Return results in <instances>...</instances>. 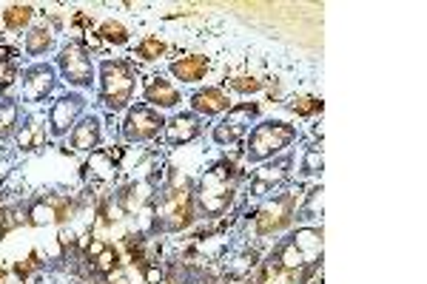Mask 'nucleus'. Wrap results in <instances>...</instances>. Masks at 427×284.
Returning <instances> with one entry per match:
<instances>
[{
    "instance_id": "nucleus-15",
    "label": "nucleus",
    "mask_w": 427,
    "mask_h": 284,
    "mask_svg": "<svg viewBox=\"0 0 427 284\" xmlns=\"http://www.w3.org/2000/svg\"><path fill=\"white\" fill-rule=\"evenodd\" d=\"M291 244L305 256V261H322V225H299L291 233Z\"/></svg>"
},
{
    "instance_id": "nucleus-24",
    "label": "nucleus",
    "mask_w": 427,
    "mask_h": 284,
    "mask_svg": "<svg viewBox=\"0 0 427 284\" xmlns=\"http://www.w3.org/2000/svg\"><path fill=\"white\" fill-rule=\"evenodd\" d=\"M243 140H245V131L237 128V125H228L226 120L211 128V142L217 148H223V151L231 148V145H243Z\"/></svg>"
},
{
    "instance_id": "nucleus-32",
    "label": "nucleus",
    "mask_w": 427,
    "mask_h": 284,
    "mask_svg": "<svg viewBox=\"0 0 427 284\" xmlns=\"http://www.w3.org/2000/svg\"><path fill=\"white\" fill-rule=\"evenodd\" d=\"M77 43H80V46H83V49H86L89 55H92V52H100V49H103V40H100L97 29H86V32L80 35V40H77Z\"/></svg>"
},
{
    "instance_id": "nucleus-31",
    "label": "nucleus",
    "mask_w": 427,
    "mask_h": 284,
    "mask_svg": "<svg viewBox=\"0 0 427 284\" xmlns=\"http://www.w3.org/2000/svg\"><path fill=\"white\" fill-rule=\"evenodd\" d=\"M57 244L69 253V250H74L77 247V230L72 227V225H63L60 230H57Z\"/></svg>"
},
{
    "instance_id": "nucleus-29",
    "label": "nucleus",
    "mask_w": 427,
    "mask_h": 284,
    "mask_svg": "<svg viewBox=\"0 0 427 284\" xmlns=\"http://www.w3.org/2000/svg\"><path fill=\"white\" fill-rule=\"evenodd\" d=\"M117 267H123V261H120V250L111 247V244L92 261V273H97V276H103V278H106L111 270H117Z\"/></svg>"
},
{
    "instance_id": "nucleus-7",
    "label": "nucleus",
    "mask_w": 427,
    "mask_h": 284,
    "mask_svg": "<svg viewBox=\"0 0 427 284\" xmlns=\"http://www.w3.org/2000/svg\"><path fill=\"white\" fill-rule=\"evenodd\" d=\"M143 103L168 117V114L179 111L182 89L174 80H165L162 74H151V77H145V86H143Z\"/></svg>"
},
{
    "instance_id": "nucleus-12",
    "label": "nucleus",
    "mask_w": 427,
    "mask_h": 284,
    "mask_svg": "<svg viewBox=\"0 0 427 284\" xmlns=\"http://www.w3.org/2000/svg\"><path fill=\"white\" fill-rule=\"evenodd\" d=\"M57 49H60V46H57V32H55V26H52L46 18L35 21V23L23 32V55L32 57L35 63H38L40 57L57 52Z\"/></svg>"
},
{
    "instance_id": "nucleus-27",
    "label": "nucleus",
    "mask_w": 427,
    "mask_h": 284,
    "mask_svg": "<svg viewBox=\"0 0 427 284\" xmlns=\"http://www.w3.org/2000/svg\"><path fill=\"white\" fill-rule=\"evenodd\" d=\"M29 225L32 227H49V225H57V210L49 199H38L29 205Z\"/></svg>"
},
{
    "instance_id": "nucleus-5",
    "label": "nucleus",
    "mask_w": 427,
    "mask_h": 284,
    "mask_svg": "<svg viewBox=\"0 0 427 284\" xmlns=\"http://www.w3.org/2000/svg\"><path fill=\"white\" fill-rule=\"evenodd\" d=\"M162 128H165V114L154 111L145 103H137L123 114V123L117 125V137L123 145H145L160 140Z\"/></svg>"
},
{
    "instance_id": "nucleus-10",
    "label": "nucleus",
    "mask_w": 427,
    "mask_h": 284,
    "mask_svg": "<svg viewBox=\"0 0 427 284\" xmlns=\"http://www.w3.org/2000/svg\"><path fill=\"white\" fill-rule=\"evenodd\" d=\"M103 137H106V123H103V114H83L80 123L72 128V134L66 137L72 154H92L103 145Z\"/></svg>"
},
{
    "instance_id": "nucleus-23",
    "label": "nucleus",
    "mask_w": 427,
    "mask_h": 284,
    "mask_svg": "<svg viewBox=\"0 0 427 284\" xmlns=\"http://www.w3.org/2000/svg\"><path fill=\"white\" fill-rule=\"evenodd\" d=\"M257 264H260V250L243 247L240 253H234V256L226 261V273H228L231 278H245L251 270H257Z\"/></svg>"
},
{
    "instance_id": "nucleus-17",
    "label": "nucleus",
    "mask_w": 427,
    "mask_h": 284,
    "mask_svg": "<svg viewBox=\"0 0 427 284\" xmlns=\"http://www.w3.org/2000/svg\"><path fill=\"white\" fill-rule=\"evenodd\" d=\"M38 6H32V4H12V6H6L4 12H0V23H4V32H26L35 21H38Z\"/></svg>"
},
{
    "instance_id": "nucleus-2",
    "label": "nucleus",
    "mask_w": 427,
    "mask_h": 284,
    "mask_svg": "<svg viewBox=\"0 0 427 284\" xmlns=\"http://www.w3.org/2000/svg\"><path fill=\"white\" fill-rule=\"evenodd\" d=\"M296 137L299 131L288 120H260L243 140V159L245 165H262L277 157H285Z\"/></svg>"
},
{
    "instance_id": "nucleus-22",
    "label": "nucleus",
    "mask_w": 427,
    "mask_h": 284,
    "mask_svg": "<svg viewBox=\"0 0 427 284\" xmlns=\"http://www.w3.org/2000/svg\"><path fill=\"white\" fill-rule=\"evenodd\" d=\"M165 55H168V40H162L160 35H145V38L137 40L134 57L140 63H160Z\"/></svg>"
},
{
    "instance_id": "nucleus-13",
    "label": "nucleus",
    "mask_w": 427,
    "mask_h": 284,
    "mask_svg": "<svg viewBox=\"0 0 427 284\" xmlns=\"http://www.w3.org/2000/svg\"><path fill=\"white\" fill-rule=\"evenodd\" d=\"M154 193H157V188H154V182H151V179H131V182H126V185L117 191V199L123 202L126 213H128V216H134L140 208L151 205Z\"/></svg>"
},
{
    "instance_id": "nucleus-28",
    "label": "nucleus",
    "mask_w": 427,
    "mask_h": 284,
    "mask_svg": "<svg viewBox=\"0 0 427 284\" xmlns=\"http://www.w3.org/2000/svg\"><path fill=\"white\" fill-rule=\"evenodd\" d=\"M285 108H288L291 114H296V117H316V114H322V100L299 94V97H291V100L285 103Z\"/></svg>"
},
{
    "instance_id": "nucleus-1",
    "label": "nucleus",
    "mask_w": 427,
    "mask_h": 284,
    "mask_svg": "<svg viewBox=\"0 0 427 284\" xmlns=\"http://www.w3.org/2000/svg\"><path fill=\"white\" fill-rule=\"evenodd\" d=\"M140 89V72L128 60H103L97 66V103L103 114H126L134 106Z\"/></svg>"
},
{
    "instance_id": "nucleus-18",
    "label": "nucleus",
    "mask_w": 427,
    "mask_h": 284,
    "mask_svg": "<svg viewBox=\"0 0 427 284\" xmlns=\"http://www.w3.org/2000/svg\"><path fill=\"white\" fill-rule=\"evenodd\" d=\"M228 125H237V128H243L245 134L262 120V106L260 103H234L231 106V111L223 117Z\"/></svg>"
},
{
    "instance_id": "nucleus-35",
    "label": "nucleus",
    "mask_w": 427,
    "mask_h": 284,
    "mask_svg": "<svg viewBox=\"0 0 427 284\" xmlns=\"http://www.w3.org/2000/svg\"><path fill=\"white\" fill-rule=\"evenodd\" d=\"M106 247H109V244H106V239H92V244H89V247H86V253H83V256H86V261H94V259H97Z\"/></svg>"
},
{
    "instance_id": "nucleus-21",
    "label": "nucleus",
    "mask_w": 427,
    "mask_h": 284,
    "mask_svg": "<svg viewBox=\"0 0 427 284\" xmlns=\"http://www.w3.org/2000/svg\"><path fill=\"white\" fill-rule=\"evenodd\" d=\"M97 35H100L103 46H117V49H120V46H128V40H131V29H128L123 21H117V18L100 21Z\"/></svg>"
},
{
    "instance_id": "nucleus-36",
    "label": "nucleus",
    "mask_w": 427,
    "mask_h": 284,
    "mask_svg": "<svg viewBox=\"0 0 427 284\" xmlns=\"http://www.w3.org/2000/svg\"><path fill=\"white\" fill-rule=\"evenodd\" d=\"M106 284H131V281H128L126 270H123V267H117V270H111V273L106 276Z\"/></svg>"
},
{
    "instance_id": "nucleus-4",
    "label": "nucleus",
    "mask_w": 427,
    "mask_h": 284,
    "mask_svg": "<svg viewBox=\"0 0 427 284\" xmlns=\"http://www.w3.org/2000/svg\"><path fill=\"white\" fill-rule=\"evenodd\" d=\"M60 74L55 69V63H46V60H38V63H29L26 69H21V83H18V100L40 108L43 103L55 100L60 91Z\"/></svg>"
},
{
    "instance_id": "nucleus-40",
    "label": "nucleus",
    "mask_w": 427,
    "mask_h": 284,
    "mask_svg": "<svg viewBox=\"0 0 427 284\" xmlns=\"http://www.w3.org/2000/svg\"><path fill=\"white\" fill-rule=\"evenodd\" d=\"M185 284H188V281H185Z\"/></svg>"
},
{
    "instance_id": "nucleus-38",
    "label": "nucleus",
    "mask_w": 427,
    "mask_h": 284,
    "mask_svg": "<svg viewBox=\"0 0 427 284\" xmlns=\"http://www.w3.org/2000/svg\"><path fill=\"white\" fill-rule=\"evenodd\" d=\"M0 40H4V23H0Z\"/></svg>"
},
{
    "instance_id": "nucleus-30",
    "label": "nucleus",
    "mask_w": 427,
    "mask_h": 284,
    "mask_svg": "<svg viewBox=\"0 0 427 284\" xmlns=\"http://www.w3.org/2000/svg\"><path fill=\"white\" fill-rule=\"evenodd\" d=\"M18 83H21V66L0 60V97H9V91L18 89Z\"/></svg>"
},
{
    "instance_id": "nucleus-25",
    "label": "nucleus",
    "mask_w": 427,
    "mask_h": 284,
    "mask_svg": "<svg viewBox=\"0 0 427 284\" xmlns=\"http://www.w3.org/2000/svg\"><path fill=\"white\" fill-rule=\"evenodd\" d=\"M322 168H325V151H322V142H311V145L305 148V154H302L299 171H302L305 179H314V176L322 174Z\"/></svg>"
},
{
    "instance_id": "nucleus-9",
    "label": "nucleus",
    "mask_w": 427,
    "mask_h": 284,
    "mask_svg": "<svg viewBox=\"0 0 427 284\" xmlns=\"http://www.w3.org/2000/svg\"><path fill=\"white\" fill-rule=\"evenodd\" d=\"M205 131V120L191 114V111H174L171 117H165V128H162V142L168 148H182L191 145L194 140H199Z\"/></svg>"
},
{
    "instance_id": "nucleus-37",
    "label": "nucleus",
    "mask_w": 427,
    "mask_h": 284,
    "mask_svg": "<svg viewBox=\"0 0 427 284\" xmlns=\"http://www.w3.org/2000/svg\"><path fill=\"white\" fill-rule=\"evenodd\" d=\"M311 137H314V142H316V140L322 142V137H325V128H322V123H316V125L311 128Z\"/></svg>"
},
{
    "instance_id": "nucleus-11",
    "label": "nucleus",
    "mask_w": 427,
    "mask_h": 284,
    "mask_svg": "<svg viewBox=\"0 0 427 284\" xmlns=\"http://www.w3.org/2000/svg\"><path fill=\"white\" fill-rule=\"evenodd\" d=\"M168 74L177 86H199L208 80L211 74V57L191 52V55H179L168 63Z\"/></svg>"
},
{
    "instance_id": "nucleus-8",
    "label": "nucleus",
    "mask_w": 427,
    "mask_h": 284,
    "mask_svg": "<svg viewBox=\"0 0 427 284\" xmlns=\"http://www.w3.org/2000/svg\"><path fill=\"white\" fill-rule=\"evenodd\" d=\"M234 100L228 94V89L223 86H202L196 89L191 97H188V108L191 114L202 117V120H217V117H226L231 111Z\"/></svg>"
},
{
    "instance_id": "nucleus-26",
    "label": "nucleus",
    "mask_w": 427,
    "mask_h": 284,
    "mask_svg": "<svg viewBox=\"0 0 427 284\" xmlns=\"http://www.w3.org/2000/svg\"><path fill=\"white\" fill-rule=\"evenodd\" d=\"M226 83H228L231 91L245 94V97L262 94V91H265V77H260V74H231Z\"/></svg>"
},
{
    "instance_id": "nucleus-14",
    "label": "nucleus",
    "mask_w": 427,
    "mask_h": 284,
    "mask_svg": "<svg viewBox=\"0 0 427 284\" xmlns=\"http://www.w3.org/2000/svg\"><path fill=\"white\" fill-rule=\"evenodd\" d=\"M80 171H83V179H92L97 185H109L120 174V168L111 162V157L106 154V148H97V151L86 154V162H83Z\"/></svg>"
},
{
    "instance_id": "nucleus-34",
    "label": "nucleus",
    "mask_w": 427,
    "mask_h": 284,
    "mask_svg": "<svg viewBox=\"0 0 427 284\" xmlns=\"http://www.w3.org/2000/svg\"><path fill=\"white\" fill-rule=\"evenodd\" d=\"M126 151H128V145H123V142H111V145H106V154L111 157V162L120 168V162L126 159Z\"/></svg>"
},
{
    "instance_id": "nucleus-20",
    "label": "nucleus",
    "mask_w": 427,
    "mask_h": 284,
    "mask_svg": "<svg viewBox=\"0 0 427 284\" xmlns=\"http://www.w3.org/2000/svg\"><path fill=\"white\" fill-rule=\"evenodd\" d=\"M18 128H21V100L0 97V142L12 140Z\"/></svg>"
},
{
    "instance_id": "nucleus-39",
    "label": "nucleus",
    "mask_w": 427,
    "mask_h": 284,
    "mask_svg": "<svg viewBox=\"0 0 427 284\" xmlns=\"http://www.w3.org/2000/svg\"><path fill=\"white\" fill-rule=\"evenodd\" d=\"M251 284H254V281H251Z\"/></svg>"
},
{
    "instance_id": "nucleus-33",
    "label": "nucleus",
    "mask_w": 427,
    "mask_h": 284,
    "mask_svg": "<svg viewBox=\"0 0 427 284\" xmlns=\"http://www.w3.org/2000/svg\"><path fill=\"white\" fill-rule=\"evenodd\" d=\"M143 281H145V284H162V281H165V267H160V264H145V267H143Z\"/></svg>"
},
{
    "instance_id": "nucleus-3",
    "label": "nucleus",
    "mask_w": 427,
    "mask_h": 284,
    "mask_svg": "<svg viewBox=\"0 0 427 284\" xmlns=\"http://www.w3.org/2000/svg\"><path fill=\"white\" fill-rule=\"evenodd\" d=\"M55 69L60 74V83L69 91H89L97 86V63L92 60V55L77 43V40H66L57 49L55 57Z\"/></svg>"
},
{
    "instance_id": "nucleus-16",
    "label": "nucleus",
    "mask_w": 427,
    "mask_h": 284,
    "mask_svg": "<svg viewBox=\"0 0 427 284\" xmlns=\"http://www.w3.org/2000/svg\"><path fill=\"white\" fill-rule=\"evenodd\" d=\"M291 168H294V159L285 154V157H277V159H271V162L257 165L254 179H260V182H265L271 191H277V188H285V185L291 182Z\"/></svg>"
},
{
    "instance_id": "nucleus-6",
    "label": "nucleus",
    "mask_w": 427,
    "mask_h": 284,
    "mask_svg": "<svg viewBox=\"0 0 427 284\" xmlns=\"http://www.w3.org/2000/svg\"><path fill=\"white\" fill-rule=\"evenodd\" d=\"M89 108V97L83 91H60L49 111H46V128H49V137L52 140H66L72 134V128L80 123V117L86 114Z\"/></svg>"
},
{
    "instance_id": "nucleus-19",
    "label": "nucleus",
    "mask_w": 427,
    "mask_h": 284,
    "mask_svg": "<svg viewBox=\"0 0 427 284\" xmlns=\"http://www.w3.org/2000/svg\"><path fill=\"white\" fill-rule=\"evenodd\" d=\"M268 261L279 270V273H296L299 267H305L308 261H305V256L291 244V239L288 242H282V244H277L274 247V253L268 256Z\"/></svg>"
}]
</instances>
